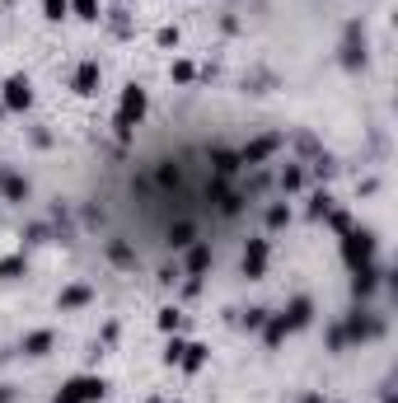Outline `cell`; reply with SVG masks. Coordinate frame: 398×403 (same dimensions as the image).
Here are the masks:
<instances>
[{
	"mask_svg": "<svg viewBox=\"0 0 398 403\" xmlns=\"http://www.w3.org/2000/svg\"><path fill=\"white\" fill-rule=\"evenodd\" d=\"M146 117V90L141 85H127L122 103H117V136H131V127Z\"/></svg>",
	"mask_w": 398,
	"mask_h": 403,
	"instance_id": "cell-1",
	"label": "cell"
},
{
	"mask_svg": "<svg viewBox=\"0 0 398 403\" xmlns=\"http://www.w3.org/2000/svg\"><path fill=\"white\" fill-rule=\"evenodd\" d=\"M103 394V380H94V375H80V380H70L66 389L57 394V403H94Z\"/></svg>",
	"mask_w": 398,
	"mask_h": 403,
	"instance_id": "cell-2",
	"label": "cell"
},
{
	"mask_svg": "<svg viewBox=\"0 0 398 403\" xmlns=\"http://www.w3.org/2000/svg\"><path fill=\"white\" fill-rule=\"evenodd\" d=\"M262 272H267V239H249V248H244V277L258 281Z\"/></svg>",
	"mask_w": 398,
	"mask_h": 403,
	"instance_id": "cell-3",
	"label": "cell"
},
{
	"mask_svg": "<svg viewBox=\"0 0 398 403\" xmlns=\"http://www.w3.org/2000/svg\"><path fill=\"white\" fill-rule=\"evenodd\" d=\"M309 314H314V300H309V295H300V300H291V310L276 314V319H281V328L291 333V328H305L309 324Z\"/></svg>",
	"mask_w": 398,
	"mask_h": 403,
	"instance_id": "cell-4",
	"label": "cell"
},
{
	"mask_svg": "<svg viewBox=\"0 0 398 403\" xmlns=\"http://www.w3.org/2000/svg\"><path fill=\"white\" fill-rule=\"evenodd\" d=\"M99 61H80V70H75V75H70V90H75V94H94V90H99Z\"/></svg>",
	"mask_w": 398,
	"mask_h": 403,
	"instance_id": "cell-5",
	"label": "cell"
},
{
	"mask_svg": "<svg viewBox=\"0 0 398 403\" xmlns=\"http://www.w3.org/2000/svg\"><path fill=\"white\" fill-rule=\"evenodd\" d=\"M33 103V90H28V80L14 75L10 85H5V108H28Z\"/></svg>",
	"mask_w": 398,
	"mask_h": 403,
	"instance_id": "cell-6",
	"label": "cell"
},
{
	"mask_svg": "<svg viewBox=\"0 0 398 403\" xmlns=\"http://www.w3.org/2000/svg\"><path fill=\"white\" fill-rule=\"evenodd\" d=\"M0 192H5L10 202H23V197H28V183H23L19 174H10V169H5V174H0Z\"/></svg>",
	"mask_w": 398,
	"mask_h": 403,
	"instance_id": "cell-7",
	"label": "cell"
},
{
	"mask_svg": "<svg viewBox=\"0 0 398 403\" xmlns=\"http://www.w3.org/2000/svg\"><path fill=\"white\" fill-rule=\"evenodd\" d=\"M276 183H281V192H300V188H305V169H300V164H286L281 174H276Z\"/></svg>",
	"mask_w": 398,
	"mask_h": 403,
	"instance_id": "cell-8",
	"label": "cell"
},
{
	"mask_svg": "<svg viewBox=\"0 0 398 403\" xmlns=\"http://www.w3.org/2000/svg\"><path fill=\"white\" fill-rule=\"evenodd\" d=\"M193 239H197L193 221H178V225L169 230V248H193Z\"/></svg>",
	"mask_w": 398,
	"mask_h": 403,
	"instance_id": "cell-9",
	"label": "cell"
},
{
	"mask_svg": "<svg viewBox=\"0 0 398 403\" xmlns=\"http://www.w3.org/2000/svg\"><path fill=\"white\" fill-rule=\"evenodd\" d=\"M206 263H211V248H206V244H193V253H188V277H202V272H206Z\"/></svg>",
	"mask_w": 398,
	"mask_h": 403,
	"instance_id": "cell-10",
	"label": "cell"
},
{
	"mask_svg": "<svg viewBox=\"0 0 398 403\" xmlns=\"http://www.w3.org/2000/svg\"><path fill=\"white\" fill-rule=\"evenodd\" d=\"M52 342H57L52 333H28V337H23V352H28V357H47Z\"/></svg>",
	"mask_w": 398,
	"mask_h": 403,
	"instance_id": "cell-11",
	"label": "cell"
},
{
	"mask_svg": "<svg viewBox=\"0 0 398 403\" xmlns=\"http://www.w3.org/2000/svg\"><path fill=\"white\" fill-rule=\"evenodd\" d=\"M90 286H66V291H61V310H80V305H90Z\"/></svg>",
	"mask_w": 398,
	"mask_h": 403,
	"instance_id": "cell-12",
	"label": "cell"
},
{
	"mask_svg": "<svg viewBox=\"0 0 398 403\" xmlns=\"http://www.w3.org/2000/svg\"><path fill=\"white\" fill-rule=\"evenodd\" d=\"M211 164H216V174H220V179H230V174H235V169L244 164V159H239L235 150H216V155H211Z\"/></svg>",
	"mask_w": 398,
	"mask_h": 403,
	"instance_id": "cell-13",
	"label": "cell"
},
{
	"mask_svg": "<svg viewBox=\"0 0 398 403\" xmlns=\"http://www.w3.org/2000/svg\"><path fill=\"white\" fill-rule=\"evenodd\" d=\"M14 253H19V235L14 230H0V268H10Z\"/></svg>",
	"mask_w": 398,
	"mask_h": 403,
	"instance_id": "cell-14",
	"label": "cell"
},
{
	"mask_svg": "<svg viewBox=\"0 0 398 403\" xmlns=\"http://www.w3.org/2000/svg\"><path fill=\"white\" fill-rule=\"evenodd\" d=\"M108 258H113L117 268H136V253H131V248H127V244H117V239H113V244H108Z\"/></svg>",
	"mask_w": 398,
	"mask_h": 403,
	"instance_id": "cell-15",
	"label": "cell"
},
{
	"mask_svg": "<svg viewBox=\"0 0 398 403\" xmlns=\"http://www.w3.org/2000/svg\"><path fill=\"white\" fill-rule=\"evenodd\" d=\"M173 328H183V310L164 305V310H159V333H173Z\"/></svg>",
	"mask_w": 398,
	"mask_h": 403,
	"instance_id": "cell-16",
	"label": "cell"
},
{
	"mask_svg": "<svg viewBox=\"0 0 398 403\" xmlns=\"http://www.w3.org/2000/svg\"><path fill=\"white\" fill-rule=\"evenodd\" d=\"M43 14H47V19H66V14H70V0H43Z\"/></svg>",
	"mask_w": 398,
	"mask_h": 403,
	"instance_id": "cell-17",
	"label": "cell"
},
{
	"mask_svg": "<svg viewBox=\"0 0 398 403\" xmlns=\"http://www.w3.org/2000/svg\"><path fill=\"white\" fill-rule=\"evenodd\" d=\"M286 221H291V206H286V202H276L272 211H267V225H272V230H281Z\"/></svg>",
	"mask_w": 398,
	"mask_h": 403,
	"instance_id": "cell-18",
	"label": "cell"
},
{
	"mask_svg": "<svg viewBox=\"0 0 398 403\" xmlns=\"http://www.w3.org/2000/svg\"><path fill=\"white\" fill-rule=\"evenodd\" d=\"M75 14L80 19H99V0H75Z\"/></svg>",
	"mask_w": 398,
	"mask_h": 403,
	"instance_id": "cell-19",
	"label": "cell"
},
{
	"mask_svg": "<svg viewBox=\"0 0 398 403\" xmlns=\"http://www.w3.org/2000/svg\"><path fill=\"white\" fill-rule=\"evenodd\" d=\"M267 324V310H258V305H253L249 314H244V328H262Z\"/></svg>",
	"mask_w": 398,
	"mask_h": 403,
	"instance_id": "cell-20",
	"label": "cell"
},
{
	"mask_svg": "<svg viewBox=\"0 0 398 403\" xmlns=\"http://www.w3.org/2000/svg\"><path fill=\"white\" fill-rule=\"evenodd\" d=\"M173 80L188 85V80H193V61H173Z\"/></svg>",
	"mask_w": 398,
	"mask_h": 403,
	"instance_id": "cell-21",
	"label": "cell"
},
{
	"mask_svg": "<svg viewBox=\"0 0 398 403\" xmlns=\"http://www.w3.org/2000/svg\"><path fill=\"white\" fill-rule=\"evenodd\" d=\"M178 43V28H169V23H164V28H159V47H173Z\"/></svg>",
	"mask_w": 398,
	"mask_h": 403,
	"instance_id": "cell-22",
	"label": "cell"
},
{
	"mask_svg": "<svg viewBox=\"0 0 398 403\" xmlns=\"http://www.w3.org/2000/svg\"><path fill=\"white\" fill-rule=\"evenodd\" d=\"M10 399H14V394H10V389H0V403H10Z\"/></svg>",
	"mask_w": 398,
	"mask_h": 403,
	"instance_id": "cell-23",
	"label": "cell"
},
{
	"mask_svg": "<svg viewBox=\"0 0 398 403\" xmlns=\"http://www.w3.org/2000/svg\"><path fill=\"white\" fill-rule=\"evenodd\" d=\"M0 117H5V108H0Z\"/></svg>",
	"mask_w": 398,
	"mask_h": 403,
	"instance_id": "cell-24",
	"label": "cell"
}]
</instances>
